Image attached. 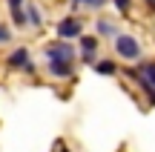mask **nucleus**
<instances>
[{
    "mask_svg": "<svg viewBox=\"0 0 155 152\" xmlns=\"http://www.w3.org/2000/svg\"><path fill=\"white\" fill-rule=\"evenodd\" d=\"M95 72H98V75H115L118 72V63L115 60H95Z\"/></svg>",
    "mask_w": 155,
    "mask_h": 152,
    "instance_id": "9d476101",
    "label": "nucleus"
},
{
    "mask_svg": "<svg viewBox=\"0 0 155 152\" xmlns=\"http://www.w3.org/2000/svg\"><path fill=\"white\" fill-rule=\"evenodd\" d=\"M52 78H75V63H63V60H46Z\"/></svg>",
    "mask_w": 155,
    "mask_h": 152,
    "instance_id": "0eeeda50",
    "label": "nucleus"
},
{
    "mask_svg": "<svg viewBox=\"0 0 155 152\" xmlns=\"http://www.w3.org/2000/svg\"><path fill=\"white\" fill-rule=\"evenodd\" d=\"M147 3H150V6H152V9H155V0H147Z\"/></svg>",
    "mask_w": 155,
    "mask_h": 152,
    "instance_id": "dca6fc26",
    "label": "nucleus"
},
{
    "mask_svg": "<svg viewBox=\"0 0 155 152\" xmlns=\"http://www.w3.org/2000/svg\"><path fill=\"white\" fill-rule=\"evenodd\" d=\"M69 3H72V6H81V3H83V0H69Z\"/></svg>",
    "mask_w": 155,
    "mask_h": 152,
    "instance_id": "2eb2a0df",
    "label": "nucleus"
},
{
    "mask_svg": "<svg viewBox=\"0 0 155 152\" xmlns=\"http://www.w3.org/2000/svg\"><path fill=\"white\" fill-rule=\"evenodd\" d=\"M6 3H9V9H12V15H20V11L26 9V6H23V0H6Z\"/></svg>",
    "mask_w": 155,
    "mask_h": 152,
    "instance_id": "ddd939ff",
    "label": "nucleus"
},
{
    "mask_svg": "<svg viewBox=\"0 0 155 152\" xmlns=\"http://www.w3.org/2000/svg\"><path fill=\"white\" fill-rule=\"evenodd\" d=\"M106 3H109V0H83L81 6H86V9H104Z\"/></svg>",
    "mask_w": 155,
    "mask_h": 152,
    "instance_id": "4468645a",
    "label": "nucleus"
},
{
    "mask_svg": "<svg viewBox=\"0 0 155 152\" xmlns=\"http://www.w3.org/2000/svg\"><path fill=\"white\" fill-rule=\"evenodd\" d=\"M9 40H12V29L6 26V23H0V46L9 43Z\"/></svg>",
    "mask_w": 155,
    "mask_h": 152,
    "instance_id": "f8f14e48",
    "label": "nucleus"
},
{
    "mask_svg": "<svg viewBox=\"0 0 155 152\" xmlns=\"http://www.w3.org/2000/svg\"><path fill=\"white\" fill-rule=\"evenodd\" d=\"M98 49H101V40L95 37V34H83V37H81V57H83L86 63H92V66H95Z\"/></svg>",
    "mask_w": 155,
    "mask_h": 152,
    "instance_id": "423d86ee",
    "label": "nucleus"
},
{
    "mask_svg": "<svg viewBox=\"0 0 155 152\" xmlns=\"http://www.w3.org/2000/svg\"><path fill=\"white\" fill-rule=\"evenodd\" d=\"M95 34H104V37L115 40L118 37V26L112 20H106V17H98V20H95Z\"/></svg>",
    "mask_w": 155,
    "mask_h": 152,
    "instance_id": "6e6552de",
    "label": "nucleus"
},
{
    "mask_svg": "<svg viewBox=\"0 0 155 152\" xmlns=\"http://www.w3.org/2000/svg\"><path fill=\"white\" fill-rule=\"evenodd\" d=\"M61 152H69V149H61Z\"/></svg>",
    "mask_w": 155,
    "mask_h": 152,
    "instance_id": "f3484780",
    "label": "nucleus"
},
{
    "mask_svg": "<svg viewBox=\"0 0 155 152\" xmlns=\"http://www.w3.org/2000/svg\"><path fill=\"white\" fill-rule=\"evenodd\" d=\"M81 40L83 37V23H81V17H63L61 23H58V40Z\"/></svg>",
    "mask_w": 155,
    "mask_h": 152,
    "instance_id": "20e7f679",
    "label": "nucleus"
},
{
    "mask_svg": "<svg viewBox=\"0 0 155 152\" xmlns=\"http://www.w3.org/2000/svg\"><path fill=\"white\" fill-rule=\"evenodd\" d=\"M112 3H115V9L121 11V15H127V11L132 9V0H112Z\"/></svg>",
    "mask_w": 155,
    "mask_h": 152,
    "instance_id": "9b49d317",
    "label": "nucleus"
},
{
    "mask_svg": "<svg viewBox=\"0 0 155 152\" xmlns=\"http://www.w3.org/2000/svg\"><path fill=\"white\" fill-rule=\"evenodd\" d=\"M46 60H63V63H75L78 57V49L72 43H66V40H52V43H46Z\"/></svg>",
    "mask_w": 155,
    "mask_h": 152,
    "instance_id": "f03ea898",
    "label": "nucleus"
},
{
    "mask_svg": "<svg viewBox=\"0 0 155 152\" xmlns=\"http://www.w3.org/2000/svg\"><path fill=\"white\" fill-rule=\"evenodd\" d=\"M132 78H135V83L150 95V101L155 103V63H141L138 69H132Z\"/></svg>",
    "mask_w": 155,
    "mask_h": 152,
    "instance_id": "7ed1b4c3",
    "label": "nucleus"
},
{
    "mask_svg": "<svg viewBox=\"0 0 155 152\" xmlns=\"http://www.w3.org/2000/svg\"><path fill=\"white\" fill-rule=\"evenodd\" d=\"M115 43V55L121 57V60H127V63H135V60H141V43L132 37L129 32H118V37L112 40Z\"/></svg>",
    "mask_w": 155,
    "mask_h": 152,
    "instance_id": "f257e3e1",
    "label": "nucleus"
},
{
    "mask_svg": "<svg viewBox=\"0 0 155 152\" xmlns=\"http://www.w3.org/2000/svg\"><path fill=\"white\" fill-rule=\"evenodd\" d=\"M6 63H9V69H20V72H35V63H32V55H29V49H15L9 57H6Z\"/></svg>",
    "mask_w": 155,
    "mask_h": 152,
    "instance_id": "39448f33",
    "label": "nucleus"
},
{
    "mask_svg": "<svg viewBox=\"0 0 155 152\" xmlns=\"http://www.w3.org/2000/svg\"><path fill=\"white\" fill-rule=\"evenodd\" d=\"M40 23H43L40 9H38V6H26V26H35V29H38Z\"/></svg>",
    "mask_w": 155,
    "mask_h": 152,
    "instance_id": "1a4fd4ad",
    "label": "nucleus"
}]
</instances>
